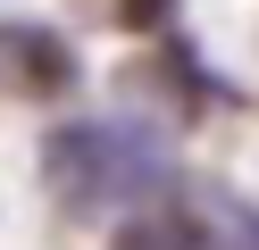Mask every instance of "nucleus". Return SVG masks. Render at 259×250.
Masks as SVG:
<instances>
[{
	"instance_id": "f257e3e1",
	"label": "nucleus",
	"mask_w": 259,
	"mask_h": 250,
	"mask_svg": "<svg viewBox=\"0 0 259 250\" xmlns=\"http://www.w3.org/2000/svg\"><path fill=\"white\" fill-rule=\"evenodd\" d=\"M125 9H142V17H159V9H167V0H125Z\"/></svg>"
}]
</instances>
